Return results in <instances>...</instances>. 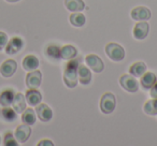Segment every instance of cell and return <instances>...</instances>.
<instances>
[{
    "instance_id": "6da1fadb",
    "label": "cell",
    "mask_w": 157,
    "mask_h": 146,
    "mask_svg": "<svg viewBox=\"0 0 157 146\" xmlns=\"http://www.w3.org/2000/svg\"><path fill=\"white\" fill-rule=\"evenodd\" d=\"M80 65V59H70L67 62L63 71V82L69 88H74L78 85V67Z\"/></svg>"
},
{
    "instance_id": "7a4b0ae2",
    "label": "cell",
    "mask_w": 157,
    "mask_h": 146,
    "mask_svg": "<svg viewBox=\"0 0 157 146\" xmlns=\"http://www.w3.org/2000/svg\"><path fill=\"white\" fill-rule=\"evenodd\" d=\"M105 51L107 56L113 61H122L123 59L125 58L124 47L121 46L120 44H117V43H114V42L108 43L107 45H105Z\"/></svg>"
},
{
    "instance_id": "3957f363",
    "label": "cell",
    "mask_w": 157,
    "mask_h": 146,
    "mask_svg": "<svg viewBox=\"0 0 157 146\" xmlns=\"http://www.w3.org/2000/svg\"><path fill=\"white\" fill-rule=\"evenodd\" d=\"M116 107V98L112 92H105L100 100V110L103 114H111Z\"/></svg>"
},
{
    "instance_id": "277c9868",
    "label": "cell",
    "mask_w": 157,
    "mask_h": 146,
    "mask_svg": "<svg viewBox=\"0 0 157 146\" xmlns=\"http://www.w3.org/2000/svg\"><path fill=\"white\" fill-rule=\"evenodd\" d=\"M120 85L123 89L128 92H137L139 89V84L136 77L131 74H124L120 77Z\"/></svg>"
},
{
    "instance_id": "5b68a950",
    "label": "cell",
    "mask_w": 157,
    "mask_h": 146,
    "mask_svg": "<svg viewBox=\"0 0 157 146\" xmlns=\"http://www.w3.org/2000/svg\"><path fill=\"white\" fill-rule=\"evenodd\" d=\"M85 62L90 67V69L96 73H101L105 69V63H103L102 59L95 54L87 55L85 57Z\"/></svg>"
},
{
    "instance_id": "8992f818",
    "label": "cell",
    "mask_w": 157,
    "mask_h": 146,
    "mask_svg": "<svg viewBox=\"0 0 157 146\" xmlns=\"http://www.w3.org/2000/svg\"><path fill=\"white\" fill-rule=\"evenodd\" d=\"M42 82V73L39 70L29 71L26 75V86L30 89H37Z\"/></svg>"
},
{
    "instance_id": "52a82bcc",
    "label": "cell",
    "mask_w": 157,
    "mask_h": 146,
    "mask_svg": "<svg viewBox=\"0 0 157 146\" xmlns=\"http://www.w3.org/2000/svg\"><path fill=\"white\" fill-rule=\"evenodd\" d=\"M16 69H17L16 61L13 59H8L0 66V74L3 77H11L16 72Z\"/></svg>"
},
{
    "instance_id": "ba28073f",
    "label": "cell",
    "mask_w": 157,
    "mask_h": 146,
    "mask_svg": "<svg viewBox=\"0 0 157 146\" xmlns=\"http://www.w3.org/2000/svg\"><path fill=\"white\" fill-rule=\"evenodd\" d=\"M36 113L38 115V118L43 122H50L53 117V111L45 103H39L36 107Z\"/></svg>"
},
{
    "instance_id": "9c48e42d",
    "label": "cell",
    "mask_w": 157,
    "mask_h": 146,
    "mask_svg": "<svg viewBox=\"0 0 157 146\" xmlns=\"http://www.w3.org/2000/svg\"><path fill=\"white\" fill-rule=\"evenodd\" d=\"M24 46V41L20 37H13L10 41H8L6 45V53L8 55H14L18 53Z\"/></svg>"
},
{
    "instance_id": "30bf717a",
    "label": "cell",
    "mask_w": 157,
    "mask_h": 146,
    "mask_svg": "<svg viewBox=\"0 0 157 146\" xmlns=\"http://www.w3.org/2000/svg\"><path fill=\"white\" fill-rule=\"evenodd\" d=\"M151 15L152 13L146 7H137L130 12L131 18L135 21H147L151 18Z\"/></svg>"
},
{
    "instance_id": "8fae6325",
    "label": "cell",
    "mask_w": 157,
    "mask_h": 146,
    "mask_svg": "<svg viewBox=\"0 0 157 146\" xmlns=\"http://www.w3.org/2000/svg\"><path fill=\"white\" fill-rule=\"evenodd\" d=\"M150 25L146 22H139L133 28V37L137 40H144L148 35Z\"/></svg>"
},
{
    "instance_id": "7c38bea8",
    "label": "cell",
    "mask_w": 157,
    "mask_h": 146,
    "mask_svg": "<svg viewBox=\"0 0 157 146\" xmlns=\"http://www.w3.org/2000/svg\"><path fill=\"white\" fill-rule=\"evenodd\" d=\"M31 134V128L29 125H21L16 128L15 130V139L16 141H18L20 143H25L27 140L29 139Z\"/></svg>"
},
{
    "instance_id": "4fadbf2b",
    "label": "cell",
    "mask_w": 157,
    "mask_h": 146,
    "mask_svg": "<svg viewBox=\"0 0 157 146\" xmlns=\"http://www.w3.org/2000/svg\"><path fill=\"white\" fill-rule=\"evenodd\" d=\"M78 82L82 85H88L92 82V72L86 66L84 65H78Z\"/></svg>"
},
{
    "instance_id": "5bb4252c",
    "label": "cell",
    "mask_w": 157,
    "mask_h": 146,
    "mask_svg": "<svg viewBox=\"0 0 157 146\" xmlns=\"http://www.w3.org/2000/svg\"><path fill=\"white\" fill-rule=\"evenodd\" d=\"M27 103H28L30 107H37L42 100V95L39 90L37 89H30L29 88L26 92V96H25Z\"/></svg>"
},
{
    "instance_id": "9a60e30c",
    "label": "cell",
    "mask_w": 157,
    "mask_h": 146,
    "mask_svg": "<svg viewBox=\"0 0 157 146\" xmlns=\"http://www.w3.org/2000/svg\"><path fill=\"white\" fill-rule=\"evenodd\" d=\"M12 107L16 113H23L26 109V99H25L24 95L21 92L15 94L13 102H12Z\"/></svg>"
},
{
    "instance_id": "2e32d148",
    "label": "cell",
    "mask_w": 157,
    "mask_h": 146,
    "mask_svg": "<svg viewBox=\"0 0 157 146\" xmlns=\"http://www.w3.org/2000/svg\"><path fill=\"white\" fill-rule=\"evenodd\" d=\"M39 67V59L35 55H28L23 59V68L26 71H33Z\"/></svg>"
},
{
    "instance_id": "e0dca14e",
    "label": "cell",
    "mask_w": 157,
    "mask_h": 146,
    "mask_svg": "<svg viewBox=\"0 0 157 146\" xmlns=\"http://www.w3.org/2000/svg\"><path fill=\"white\" fill-rule=\"evenodd\" d=\"M15 92L13 89H5L0 92V105L1 107H10L13 102Z\"/></svg>"
},
{
    "instance_id": "ac0fdd59",
    "label": "cell",
    "mask_w": 157,
    "mask_h": 146,
    "mask_svg": "<svg viewBox=\"0 0 157 146\" xmlns=\"http://www.w3.org/2000/svg\"><path fill=\"white\" fill-rule=\"evenodd\" d=\"M65 6L70 12H82L85 9L83 0H65Z\"/></svg>"
},
{
    "instance_id": "d6986e66",
    "label": "cell",
    "mask_w": 157,
    "mask_h": 146,
    "mask_svg": "<svg viewBox=\"0 0 157 146\" xmlns=\"http://www.w3.org/2000/svg\"><path fill=\"white\" fill-rule=\"evenodd\" d=\"M129 72H130V74L133 75L135 77H141L146 72V65L143 61H137V62L132 63V65L130 66Z\"/></svg>"
},
{
    "instance_id": "ffe728a7",
    "label": "cell",
    "mask_w": 157,
    "mask_h": 146,
    "mask_svg": "<svg viewBox=\"0 0 157 146\" xmlns=\"http://www.w3.org/2000/svg\"><path fill=\"white\" fill-rule=\"evenodd\" d=\"M156 81H157V77L153 72H145L141 77V86L146 90L151 89Z\"/></svg>"
},
{
    "instance_id": "44dd1931",
    "label": "cell",
    "mask_w": 157,
    "mask_h": 146,
    "mask_svg": "<svg viewBox=\"0 0 157 146\" xmlns=\"http://www.w3.org/2000/svg\"><path fill=\"white\" fill-rule=\"evenodd\" d=\"M78 54V51L74 47L73 45H65L60 48V58L65 59V60H70V59H73L76 57Z\"/></svg>"
},
{
    "instance_id": "7402d4cb",
    "label": "cell",
    "mask_w": 157,
    "mask_h": 146,
    "mask_svg": "<svg viewBox=\"0 0 157 146\" xmlns=\"http://www.w3.org/2000/svg\"><path fill=\"white\" fill-rule=\"evenodd\" d=\"M69 22L72 26L74 27H82L84 26L86 22V18H85V15L81 12H74L70 15L69 17Z\"/></svg>"
},
{
    "instance_id": "603a6c76",
    "label": "cell",
    "mask_w": 157,
    "mask_h": 146,
    "mask_svg": "<svg viewBox=\"0 0 157 146\" xmlns=\"http://www.w3.org/2000/svg\"><path fill=\"white\" fill-rule=\"evenodd\" d=\"M36 119H37L36 112L33 109H25V111L23 112V115H22L23 122L31 126V125H33L36 122Z\"/></svg>"
},
{
    "instance_id": "cb8c5ba5",
    "label": "cell",
    "mask_w": 157,
    "mask_h": 146,
    "mask_svg": "<svg viewBox=\"0 0 157 146\" xmlns=\"http://www.w3.org/2000/svg\"><path fill=\"white\" fill-rule=\"evenodd\" d=\"M143 111L146 115L155 116L157 115V99H151L146 101L143 107Z\"/></svg>"
},
{
    "instance_id": "d4e9b609",
    "label": "cell",
    "mask_w": 157,
    "mask_h": 146,
    "mask_svg": "<svg viewBox=\"0 0 157 146\" xmlns=\"http://www.w3.org/2000/svg\"><path fill=\"white\" fill-rule=\"evenodd\" d=\"M1 115H2L3 119L9 122H14L17 118V115H16V112L14 111V109H11L9 107H3V109L1 110Z\"/></svg>"
},
{
    "instance_id": "484cf974",
    "label": "cell",
    "mask_w": 157,
    "mask_h": 146,
    "mask_svg": "<svg viewBox=\"0 0 157 146\" xmlns=\"http://www.w3.org/2000/svg\"><path fill=\"white\" fill-rule=\"evenodd\" d=\"M45 54L52 59H60V47L54 44H51L46 47Z\"/></svg>"
},
{
    "instance_id": "4316f807",
    "label": "cell",
    "mask_w": 157,
    "mask_h": 146,
    "mask_svg": "<svg viewBox=\"0 0 157 146\" xmlns=\"http://www.w3.org/2000/svg\"><path fill=\"white\" fill-rule=\"evenodd\" d=\"M3 144H5L6 146H17L18 145V143L16 142L15 137H14V135L12 134V132H10V131H8L5 134Z\"/></svg>"
},
{
    "instance_id": "83f0119b",
    "label": "cell",
    "mask_w": 157,
    "mask_h": 146,
    "mask_svg": "<svg viewBox=\"0 0 157 146\" xmlns=\"http://www.w3.org/2000/svg\"><path fill=\"white\" fill-rule=\"evenodd\" d=\"M8 43V36L5 32L0 31V51L3 50Z\"/></svg>"
},
{
    "instance_id": "f1b7e54d",
    "label": "cell",
    "mask_w": 157,
    "mask_h": 146,
    "mask_svg": "<svg viewBox=\"0 0 157 146\" xmlns=\"http://www.w3.org/2000/svg\"><path fill=\"white\" fill-rule=\"evenodd\" d=\"M150 94H151V97H152V98L157 99V81L155 82V84L152 86V88H151Z\"/></svg>"
},
{
    "instance_id": "f546056e",
    "label": "cell",
    "mask_w": 157,
    "mask_h": 146,
    "mask_svg": "<svg viewBox=\"0 0 157 146\" xmlns=\"http://www.w3.org/2000/svg\"><path fill=\"white\" fill-rule=\"evenodd\" d=\"M39 146H45V145H48V146H53L54 144H53V142H51L50 140H42L41 142H39V144H38Z\"/></svg>"
},
{
    "instance_id": "4dcf8cb0",
    "label": "cell",
    "mask_w": 157,
    "mask_h": 146,
    "mask_svg": "<svg viewBox=\"0 0 157 146\" xmlns=\"http://www.w3.org/2000/svg\"><path fill=\"white\" fill-rule=\"evenodd\" d=\"M6 1H8V2H10V3H14V2H17V1H20V0H6Z\"/></svg>"
},
{
    "instance_id": "1f68e13d",
    "label": "cell",
    "mask_w": 157,
    "mask_h": 146,
    "mask_svg": "<svg viewBox=\"0 0 157 146\" xmlns=\"http://www.w3.org/2000/svg\"><path fill=\"white\" fill-rule=\"evenodd\" d=\"M0 141H1V139H0Z\"/></svg>"
}]
</instances>
